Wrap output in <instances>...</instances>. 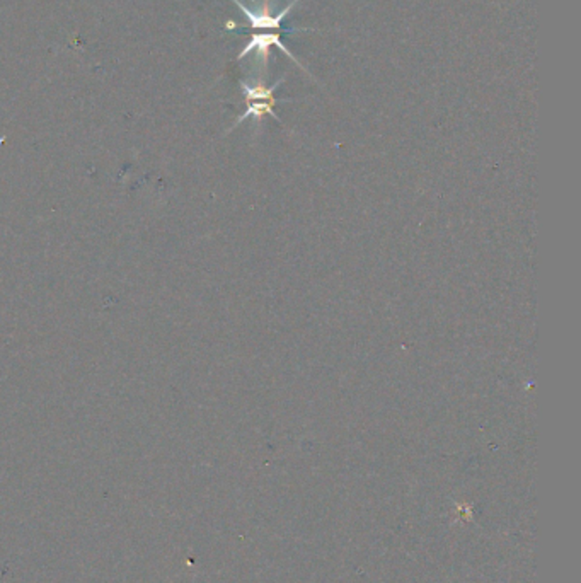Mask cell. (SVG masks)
<instances>
[{"label": "cell", "mask_w": 581, "mask_h": 583, "mask_svg": "<svg viewBox=\"0 0 581 583\" xmlns=\"http://www.w3.org/2000/svg\"><path fill=\"white\" fill-rule=\"evenodd\" d=\"M282 82L283 79H280L271 88H266L263 81H260L256 86H249L246 82H241V88L244 89L247 103H252V101H275L273 92Z\"/></svg>", "instance_id": "3957f363"}, {"label": "cell", "mask_w": 581, "mask_h": 583, "mask_svg": "<svg viewBox=\"0 0 581 583\" xmlns=\"http://www.w3.org/2000/svg\"><path fill=\"white\" fill-rule=\"evenodd\" d=\"M234 2H235V4L239 5V9L246 14V18L249 19V22H251V28H254V30H263V28H268V30H278V28H282L283 19L288 16V13L295 7V4H297L299 0L290 2V4L283 9L282 13H278L277 16H273V14L269 13L268 4H264L263 13H252V11L247 9L244 4H241L239 0H234Z\"/></svg>", "instance_id": "6da1fadb"}, {"label": "cell", "mask_w": 581, "mask_h": 583, "mask_svg": "<svg viewBox=\"0 0 581 583\" xmlns=\"http://www.w3.org/2000/svg\"><path fill=\"white\" fill-rule=\"evenodd\" d=\"M271 45H275V47H278L280 50H282L283 54L286 55L288 58H292L299 67H302L300 65L299 62L295 60V56L294 55L290 54L288 52V48L285 47L282 43V36L280 35H254L252 38H251V41L247 43L246 48L243 50V54H239V60L241 58H244L246 55L251 54V52H258V55L261 56V67H266L268 65V55H269V47ZM303 69V67H302ZM305 71V69H303Z\"/></svg>", "instance_id": "7a4b0ae2"}]
</instances>
